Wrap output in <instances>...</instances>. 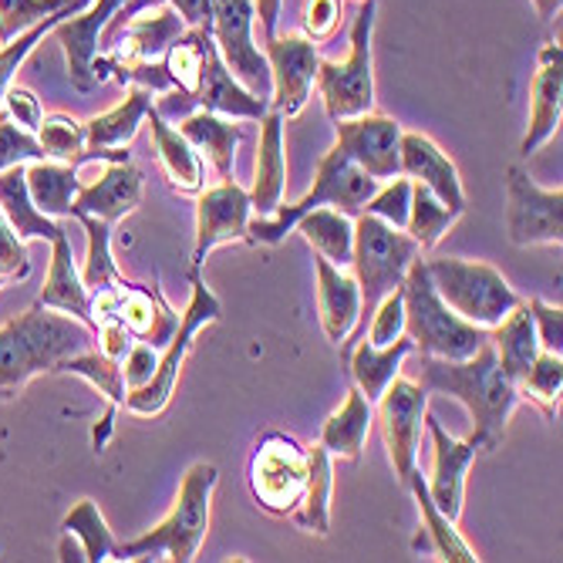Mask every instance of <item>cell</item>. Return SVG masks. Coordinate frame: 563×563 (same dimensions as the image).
<instances>
[{
  "label": "cell",
  "instance_id": "cell-7",
  "mask_svg": "<svg viewBox=\"0 0 563 563\" xmlns=\"http://www.w3.org/2000/svg\"><path fill=\"white\" fill-rule=\"evenodd\" d=\"M426 271L432 277L435 294L459 318L476 328H496L520 303V294L506 284V277L483 261L435 257L426 261Z\"/></svg>",
  "mask_w": 563,
  "mask_h": 563
},
{
  "label": "cell",
  "instance_id": "cell-40",
  "mask_svg": "<svg viewBox=\"0 0 563 563\" xmlns=\"http://www.w3.org/2000/svg\"><path fill=\"white\" fill-rule=\"evenodd\" d=\"M65 533H71L75 540H81L85 550V563H106V560H129L122 543L115 540V533L109 530L106 517H101L98 503L81 499L71 514L65 517Z\"/></svg>",
  "mask_w": 563,
  "mask_h": 563
},
{
  "label": "cell",
  "instance_id": "cell-62",
  "mask_svg": "<svg viewBox=\"0 0 563 563\" xmlns=\"http://www.w3.org/2000/svg\"><path fill=\"white\" fill-rule=\"evenodd\" d=\"M357 4H362V0H357Z\"/></svg>",
  "mask_w": 563,
  "mask_h": 563
},
{
  "label": "cell",
  "instance_id": "cell-54",
  "mask_svg": "<svg viewBox=\"0 0 563 563\" xmlns=\"http://www.w3.org/2000/svg\"><path fill=\"white\" fill-rule=\"evenodd\" d=\"M0 274H4L8 280H24L31 274L24 240L11 230L4 210H0Z\"/></svg>",
  "mask_w": 563,
  "mask_h": 563
},
{
  "label": "cell",
  "instance_id": "cell-39",
  "mask_svg": "<svg viewBox=\"0 0 563 563\" xmlns=\"http://www.w3.org/2000/svg\"><path fill=\"white\" fill-rule=\"evenodd\" d=\"M300 236L314 246L318 257H324L334 267H351V253H354V223L347 220V213L321 207L311 210L297 220Z\"/></svg>",
  "mask_w": 563,
  "mask_h": 563
},
{
  "label": "cell",
  "instance_id": "cell-11",
  "mask_svg": "<svg viewBox=\"0 0 563 563\" xmlns=\"http://www.w3.org/2000/svg\"><path fill=\"white\" fill-rule=\"evenodd\" d=\"M378 405V426L385 435L388 463L395 470V479L401 489H408V479L419 473V449L429 416V391L419 382L391 378V385L382 391Z\"/></svg>",
  "mask_w": 563,
  "mask_h": 563
},
{
  "label": "cell",
  "instance_id": "cell-45",
  "mask_svg": "<svg viewBox=\"0 0 563 563\" xmlns=\"http://www.w3.org/2000/svg\"><path fill=\"white\" fill-rule=\"evenodd\" d=\"M78 8H81V0H68V4H65L62 11L47 14L44 21H37L34 27H27V31H24V34H18L14 41L0 44V101H4V91L11 88V81H14L18 68L27 62V55L34 51V44H37V41H44L51 27H55L58 21H65V18H71Z\"/></svg>",
  "mask_w": 563,
  "mask_h": 563
},
{
  "label": "cell",
  "instance_id": "cell-48",
  "mask_svg": "<svg viewBox=\"0 0 563 563\" xmlns=\"http://www.w3.org/2000/svg\"><path fill=\"white\" fill-rule=\"evenodd\" d=\"M47 152L37 142L34 132L21 129L18 122H11L4 112H0V173L11 166H27V163H44Z\"/></svg>",
  "mask_w": 563,
  "mask_h": 563
},
{
  "label": "cell",
  "instance_id": "cell-4",
  "mask_svg": "<svg viewBox=\"0 0 563 563\" xmlns=\"http://www.w3.org/2000/svg\"><path fill=\"white\" fill-rule=\"evenodd\" d=\"M217 466L213 463H196L179 486V496L166 520L152 527L148 533L125 540L122 550L129 560H173V563H189L196 560L202 540L210 533V503L217 489Z\"/></svg>",
  "mask_w": 563,
  "mask_h": 563
},
{
  "label": "cell",
  "instance_id": "cell-32",
  "mask_svg": "<svg viewBox=\"0 0 563 563\" xmlns=\"http://www.w3.org/2000/svg\"><path fill=\"white\" fill-rule=\"evenodd\" d=\"M412 493L416 503H419V517H422V527H419V537L412 540V550H435L442 560L449 563H476V550L463 540V533L455 530V523L442 514V509L432 503L429 496V486H426V476L416 473L408 479V489Z\"/></svg>",
  "mask_w": 563,
  "mask_h": 563
},
{
  "label": "cell",
  "instance_id": "cell-27",
  "mask_svg": "<svg viewBox=\"0 0 563 563\" xmlns=\"http://www.w3.org/2000/svg\"><path fill=\"white\" fill-rule=\"evenodd\" d=\"M318 271V314H321V331L331 344H341L362 314V290H357L354 274L344 267L328 264L324 257H314Z\"/></svg>",
  "mask_w": 563,
  "mask_h": 563
},
{
  "label": "cell",
  "instance_id": "cell-29",
  "mask_svg": "<svg viewBox=\"0 0 563 563\" xmlns=\"http://www.w3.org/2000/svg\"><path fill=\"white\" fill-rule=\"evenodd\" d=\"M408 354H416V341L408 334L395 338L385 347H375L372 341H357L344 357V368L351 375V385L362 388V395L375 405L382 398V391L391 385V378L401 372Z\"/></svg>",
  "mask_w": 563,
  "mask_h": 563
},
{
  "label": "cell",
  "instance_id": "cell-18",
  "mask_svg": "<svg viewBox=\"0 0 563 563\" xmlns=\"http://www.w3.org/2000/svg\"><path fill=\"white\" fill-rule=\"evenodd\" d=\"M426 429L432 435V476L426 479L429 496L452 523H459L466 506V476L479 449L470 439H452L435 416H426Z\"/></svg>",
  "mask_w": 563,
  "mask_h": 563
},
{
  "label": "cell",
  "instance_id": "cell-23",
  "mask_svg": "<svg viewBox=\"0 0 563 563\" xmlns=\"http://www.w3.org/2000/svg\"><path fill=\"white\" fill-rule=\"evenodd\" d=\"M142 202V173L132 163H109L95 183L81 186L71 202V220L95 217L106 223H119L139 210Z\"/></svg>",
  "mask_w": 563,
  "mask_h": 563
},
{
  "label": "cell",
  "instance_id": "cell-3",
  "mask_svg": "<svg viewBox=\"0 0 563 563\" xmlns=\"http://www.w3.org/2000/svg\"><path fill=\"white\" fill-rule=\"evenodd\" d=\"M419 243L408 236L405 230L372 217V213H357L354 220V253H351V271L357 280V290H362V314H357L354 331L341 341V357H347V351L365 341L368 321L375 314V307L401 287L408 267L419 257Z\"/></svg>",
  "mask_w": 563,
  "mask_h": 563
},
{
  "label": "cell",
  "instance_id": "cell-22",
  "mask_svg": "<svg viewBox=\"0 0 563 563\" xmlns=\"http://www.w3.org/2000/svg\"><path fill=\"white\" fill-rule=\"evenodd\" d=\"M55 375H78L85 378L101 398H106V416L95 426L91 432V445L95 452H106L112 432H115V419H119V408L125 405V395H129V385H125V372H122V362L115 357L101 354L98 347H88V351H78V354H68L65 362L58 365Z\"/></svg>",
  "mask_w": 563,
  "mask_h": 563
},
{
  "label": "cell",
  "instance_id": "cell-17",
  "mask_svg": "<svg viewBox=\"0 0 563 563\" xmlns=\"http://www.w3.org/2000/svg\"><path fill=\"white\" fill-rule=\"evenodd\" d=\"M264 58L271 65V109H277L284 119H294L311 101V88L318 78V44L307 37H267Z\"/></svg>",
  "mask_w": 563,
  "mask_h": 563
},
{
  "label": "cell",
  "instance_id": "cell-26",
  "mask_svg": "<svg viewBox=\"0 0 563 563\" xmlns=\"http://www.w3.org/2000/svg\"><path fill=\"white\" fill-rule=\"evenodd\" d=\"M115 321L125 324V331L135 341H145L152 347H166L169 338L179 328V314L173 311V303L163 297V290L152 284H125L119 294V307H115Z\"/></svg>",
  "mask_w": 563,
  "mask_h": 563
},
{
  "label": "cell",
  "instance_id": "cell-57",
  "mask_svg": "<svg viewBox=\"0 0 563 563\" xmlns=\"http://www.w3.org/2000/svg\"><path fill=\"white\" fill-rule=\"evenodd\" d=\"M166 4L186 21V27H210L213 0H166Z\"/></svg>",
  "mask_w": 563,
  "mask_h": 563
},
{
  "label": "cell",
  "instance_id": "cell-44",
  "mask_svg": "<svg viewBox=\"0 0 563 563\" xmlns=\"http://www.w3.org/2000/svg\"><path fill=\"white\" fill-rule=\"evenodd\" d=\"M520 398H530L533 405H540L547 416L560 412V391H563V357L540 351L533 357V365L523 372V378L517 382Z\"/></svg>",
  "mask_w": 563,
  "mask_h": 563
},
{
  "label": "cell",
  "instance_id": "cell-16",
  "mask_svg": "<svg viewBox=\"0 0 563 563\" xmlns=\"http://www.w3.org/2000/svg\"><path fill=\"white\" fill-rule=\"evenodd\" d=\"M142 14H145V11H142ZM183 31H186V21H183L169 4H163L156 14H152V8H148L145 18H132V21L119 31L115 44L106 51V55H98V58H95V65H91L95 81H109V78H115V75H119L122 68H129V65H142V62H156V58H163V55H166V47H169Z\"/></svg>",
  "mask_w": 563,
  "mask_h": 563
},
{
  "label": "cell",
  "instance_id": "cell-1",
  "mask_svg": "<svg viewBox=\"0 0 563 563\" xmlns=\"http://www.w3.org/2000/svg\"><path fill=\"white\" fill-rule=\"evenodd\" d=\"M419 385L426 391L452 395L473 419L470 442L476 449H496L506 435V426L514 419L520 398L517 382H509L496 362V351L486 341L476 354L463 362H445V357L422 354L419 357Z\"/></svg>",
  "mask_w": 563,
  "mask_h": 563
},
{
  "label": "cell",
  "instance_id": "cell-41",
  "mask_svg": "<svg viewBox=\"0 0 563 563\" xmlns=\"http://www.w3.org/2000/svg\"><path fill=\"white\" fill-rule=\"evenodd\" d=\"M210 27H186L163 55L166 75L176 91L196 98L199 81H202V58H207V44H210Z\"/></svg>",
  "mask_w": 563,
  "mask_h": 563
},
{
  "label": "cell",
  "instance_id": "cell-15",
  "mask_svg": "<svg viewBox=\"0 0 563 563\" xmlns=\"http://www.w3.org/2000/svg\"><path fill=\"white\" fill-rule=\"evenodd\" d=\"M334 145L372 179L388 183L401 176V125L395 119L365 112L357 119L334 122Z\"/></svg>",
  "mask_w": 563,
  "mask_h": 563
},
{
  "label": "cell",
  "instance_id": "cell-36",
  "mask_svg": "<svg viewBox=\"0 0 563 563\" xmlns=\"http://www.w3.org/2000/svg\"><path fill=\"white\" fill-rule=\"evenodd\" d=\"M0 210H4L11 230L21 240H55L58 233H65L68 227L62 220L44 217L27 192V179H24V166H11L0 173Z\"/></svg>",
  "mask_w": 563,
  "mask_h": 563
},
{
  "label": "cell",
  "instance_id": "cell-42",
  "mask_svg": "<svg viewBox=\"0 0 563 563\" xmlns=\"http://www.w3.org/2000/svg\"><path fill=\"white\" fill-rule=\"evenodd\" d=\"M78 223H81V230L88 236V257H85V267H81V280H85L88 294L125 284V277H122V271L115 267V257H112V223L95 220V217H78Z\"/></svg>",
  "mask_w": 563,
  "mask_h": 563
},
{
  "label": "cell",
  "instance_id": "cell-8",
  "mask_svg": "<svg viewBox=\"0 0 563 563\" xmlns=\"http://www.w3.org/2000/svg\"><path fill=\"white\" fill-rule=\"evenodd\" d=\"M372 31H375V0L357 4L351 24V55L344 62L318 65V88L331 122L357 119L375 109V68H372Z\"/></svg>",
  "mask_w": 563,
  "mask_h": 563
},
{
  "label": "cell",
  "instance_id": "cell-37",
  "mask_svg": "<svg viewBox=\"0 0 563 563\" xmlns=\"http://www.w3.org/2000/svg\"><path fill=\"white\" fill-rule=\"evenodd\" d=\"M307 489L300 506L290 514V520L307 530V533H318L328 537L331 530V493H334V466H331V452L324 445L307 449Z\"/></svg>",
  "mask_w": 563,
  "mask_h": 563
},
{
  "label": "cell",
  "instance_id": "cell-30",
  "mask_svg": "<svg viewBox=\"0 0 563 563\" xmlns=\"http://www.w3.org/2000/svg\"><path fill=\"white\" fill-rule=\"evenodd\" d=\"M145 122L152 129V145H156V156H159V166H163L169 186L183 196H199L202 186H207V166H202V156L156 109H148Z\"/></svg>",
  "mask_w": 563,
  "mask_h": 563
},
{
  "label": "cell",
  "instance_id": "cell-21",
  "mask_svg": "<svg viewBox=\"0 0 563 563\" xmlns=\"http://www.w3.org/2000/svg\"><path fill=\"white\" fill-rule=\"evenodd\" d=\"M401 176L432 189L459 217L466 213L470 202H466V189H463V179H459V169L429 135L401 132Z\"/></svg>",
  "mask_w": 563,
  "mask_h": 563
},
{
  "label": "cell",
  "instance_id": "cell-49",
  "mask_svg": "<svg viewBox=\"0 0 563 563\" xmlns=\"http://www.w3.org/2000/svg\"><path fill=\"white\" fill-rule=\"evenodd\" d=\"M408 207H412V179H388L385 186L375 189V196L365 202L362 213H372L398 230H405L408 223Z\"/></svg>",
  "mask_w": 563,
  "mask_h": 563
},
{
  "label": "cell",
  "instance_id": "cell-33",
  "mask_svg": "<svg viewBox=\"0 0 563 563\" xmlns=\"http://www.w3.org/2000/svg\"><path fill=\"white\" fill-rule=\"evenodd\" d=\"M372 419H375V405L362 395V388L351 385L344 405L338 408V412H331L328 422L321 426L318 445H324L338 459L357 463V459H362V452H365L368 432H372Z\"/></svg>",
  "mask_w": 563,
  "mask_h": 563
},
{
  "label": "cell",
  "instance_id": "cell-9",
  "mask_svg": "<svg viewBox=\"0 0 563 563\" xmlns=\"http://www.w3.org/2000/svg\"><path fill=\"white\" fill-rule=\"evenodd\" d=\"M220 318H223V303H220V297H217L207 284H202L199 277H192L189 303H186V311L179 314L176 334H173L169 344L159 351V365H156V372H152V378H148L142 388H135V391L125 395V405H122V408H129V412H135V416H145V419L159 416L163 408L169 405L173 391H176L183 362H186L189 351H192L196 334H199L202 328H207V324H217Z\"/></svg>",
  "mask_w": 563,
  "mask_h": 563
},
{
  "label": "cell",
  "instance_id": "cell-53",
  "mask_svg": "<svg viewBox=\"0 0 563 563\" xmlns=\"http://www.w3.org/2000/svg\"><path fill=\"white\" fill-rule=\"evenodd\" d=\"M0 112H4L11 122H18L21 129L27 132H37L41 119H44V109H41V98L24 88V85H11L4 91V101H0Z\"/></svg>",
  "mask_w": 563,
  "mask_h": 563
},
{
  "label": "cell",
  "instance_id": "cell-31",
  "mask_svg": "<svg viewBox=\"0 0 563 563\" xmlns=\"http://www.w3.org/2000/svg\"><path fill=\"white\" fill-rule=\"evenodd\" d=\"M179 135L199 152V156L210 159L220 183L233 179L236 148H240V139H243V132H240V125H233V119L213 115L207 109H196L186 119H179Z\"/></svg>",
  "mask_w": 563,
  "mask_h": 563
},
{
  "label": "cell",
  "instance_id": "cell-47",
  "mask_svg": "<svg viewBox=\"0 0 563 563\" xmlns=\"http://www.w3.org/2000/svg\"><path fill=\"white\" fill-rule=\"evenodd\" d=\"M68 0H0V44L14 41L47 14H55Z\"/></svg>",
  "mask_w": 563,
  "mask_h": 563
},
{
  "label": "cell",
  "instance_id": "cell-10",
  "mask_svg": "<svg viewBox=\"0 0 563 563\" xmlns=\"http://www.w3.org/2000/svg\"><path fill=\"white\" fill-rule=\"evenodd\" d=\"M307 470H311L307 466V449L297 439L284 432H267L253 445L246 466V486L253 503L271 517H290L303 499Z\"/></svg>",
  "mask_w": 563,
  "mask_h": 563
},
{
  "label": "cell",
  "instance_id": "cell-61",
  "mask_svg": "<svg viewBox=\"0 0 563 563\" xmlns=\"http://www.w3.org/2000/svg\"><path fill=\"white\" fill-rule=\"evenodd\" d=\"M4 284H8V277H4V274H0V287H4Z\"/></svg>",
  "mask_w": 563,
  "mask_h": 563
},
{
  "label": "cell",
  "instance_id": "cell-19",
  "mask_svg": "<svg viewBox=\"0 0 563 563\" xmlns=\"http://www.w3.org/2000/svg\"><path fill=\"white\" fill-rule=\"evenodd\" d=\"M563 115V47L547 41L530 85V125L520 142V156H533L540 145L553 139Z\"/></svg>",
  "mask_w": 563,
  "mask_h": 563
},
{
  "label": "cell",
  "instance_id": "cell-51",
  "mask_svg": "<svg viewBox=\"0 0 563 563\" xmlns=\"http://www.w3.org/2000/svg\"><path fill=\"white\" fill-rule=\"evenodd\" d=\"M341 11H344L341 0H303V8H300L303 37L314 44L331 41L341 27Z\"/></svg>",
  "mask_w": 563,
  "mask_h": 563
},
{
  "label": "cell",
  "instance_id": "cell-59",
  "mask_svg": "<svg viewBox=\"0 0 563 563\" xmlns=\"http://www.w3.org/2000/svg\"><path fill=\"white\" fill-rule=\"evenodd\" d=\"M58 560H65V563H85V550L75 543L71 533H65V540H62V547H58Z\"/></svg>",
  "mask_w": 563,
  "mask_h": 563
},
{
  "label": "cell",
  "instance_id": "cell-13",
  "mask_svg": "<svg viewBox=\"0 0 563 563\" xmlns=\"http://www.w3.org/2000/svg\"><path fill=\"white\" fill-rule=\"evenodd\" d=\"M506 233L514 246H560L563 189L537 186L520 166L506 169Z\"/></svg>",
  "mask_w": 563,
  "mask_h": 563
},
{
  "label": "cell",
  "instance_id": "cell-56",
  "mask_svg": "<svg viewBox=\"0 0 563 563\" xmlns=\"http://www.w3.org/2000/svg\"><path fill=\"white\" fill-rule=\"evenodd\" d=\"M95 338H98V351L101 354H109V357H115V362H122V357L129 354V347L135 344V338L125 331V324H119V321H101L98 328H95Z\"/></svg>",
  "mask_w": 563,
  "mask_h": 563
},
{
  "label": "cell",
  "instance_id": "cell-50",
  "mask_svg": "<svg viewBox=\"0 0 563 563\" xmlns=\"http://www.w3.org/2000/svg\"><path fill=\"white\" fill-rule=\"evenodd\" d=\"M401 334H405V300H401V287H398L375 307L368 331H365V341H372L375 347H385Z\"/></svg>",
  "mask_w": 563,
  "mask_h": 563
},
{
  "label": "cell",
  "instance_id": "cell-60",
  "mask_svg": "<svg viewBox=\"0 0 563 563\" xmlns=\"http://www.w3.org/2000/svg\"><path fill=\"white\" fill-rule=\"evenodd\" d=\"M533 4H537V14H540L543 21H550V18H556V14H560L563 0H533Z\"/></svg>",
  "mask_w": 563,
  "mask_h": 563
},
{
  "label": "cell",
  "instance_id": "cell-14",
  "mask_svg": "<svg viewBox=\"0 0 563 563\" xmlns=\"http://www.w3.org/2000/svg\"><path fill=\"white\" fill-rule=\"evenodd\" d=\"M250 192L233 179L202 189L196 199V246H192V267L189 277H199L207 253L220 243H250Z\"/></svg>",
  "mask_w": 563,
  "mask_h": 563
},
{
  "label": "cell",
  "instance_id": "cell-25",
  "mask_svg": "<svg viewBox=\"0 0 563 563\" xmlns=\"http://www.w3.org/2000/svg\"><path fill=\"white\" fill-rule=\"evenodd\" d=\"M41 307H51V311H62V314H71L78 318L85 328H91L95 334V318H91V294L81 280V271L75 267V253H71V236L68 230L58 233L51 240V267H47V277H44V287L37 294Z\"/></svg>",
  "mask_w": 563,
  "mask_h": 563
},
{
  "label": "cell",
  "instance_id": "cell-52",
  "mask_svg": "<svg viewBox=\"0 0 563 563\" xmlns=\"http://www.w3.org/2000/svg\"><path fill=\"white\" fill-rule=\"evenodd\" d=\"M527 311L533 318V328H537V341H540V351H550V354H560L563 351V311L540 297H530L523 300Z\"/></svg>",
  "mask_w": 563,
  "mask_h": 563
},
{
  "label": "cell",
  "instance_id": "cell-24",
  "mask_svg": "<svg viewBox=\"0 0 563 563\" xmlns=\"http://www.w3.org/2000/svg\"><path fill=\"white\" fill-rule=\"evenodd\" d=\"M196 109H207L213 115H223V119H253L261 122L267 112H271V98H261L246 91L223 65L220 51L210 37L207 44V58H202V81H199V91H196Z\"/></svg>",
  "mask_w": 563,
  "mask_h": 563
},
{
  "label": "cell",
  "instance_id": "cell-6",
  "mask_svg": "<svg viewBox=\"0 0 563 563\" xmlns=\"http://www.w3.org/2000/svg\"><path fill=\"white\" fill-rule=\"evenodd\" d=\"M382 183L372 179L368 173L357 169L344 152L334 145L331 152H324V159L318 163V176H314V189L307 192L303 199H297L294 207H280L271 213V217H257L250 220V243H267V246H277L303 213L311 210H321V207H334L347 217H357L365 210V202L375 196Z\"/></svg>",
  "mask_w": 563,
  "mask_h": 563
},
{
  "label": "cell",
  "instance_id": "cell-55",
  "mask_svg": "<svg viewBox=\"0 0 563 563\" xmlns=\"http://www.w3.org/2000/svg\"><path fill=\"white\" fill-rule=\"evenodd\" d=\"M156 365H159V347H152V344H145V341H135V344L129 347V354L122 357V372H125L129 391L142 388V385L152 378V372H156Z\"/></svg>",
  "mask_w": 563,
  "mask_h": 563
},
{
  "label": "cell",
  "instance_id": "cell-38",
  "mask_svg": "<svg viewBox=\"0 0 563 563\" xmlns=\"http://www.w3.org/2000/svg\"><path fill=\"white\" fill-rule=\"evenodd\" d=\"M148 109H152V91L132 85L125 101H119L112 112L85 122V132H88L85 148H125L135 139V132L145 125Z\"/></svg>",
  "mask_w": 563,
  "mask_h": 563
},
{
  "label": "cell",
  "instance_id": "cell-46",
  "mask_svg": "<svg viewBox=\"0 0 563 563\" xmlns=\"http://www.w3.org/2000/svg\"><path fill=\"white\" fill-rule=\"evenodd\" d=\"M37 142L44 145L47 159L55 163H71L78 166V156L85 152V142H88V132L78 119L71 115H44L41 125H37Z\"/></svg>",
  "mask_w": 563,
  "mask_h": 563
},
{
  "label": "cell",
  "instance_id": "cell-58",
  "mask_svg": "<svg viewBox=\"0 0 563 563\" xmlns=\"http://www.w3.org/2000/svg\"><path fill=\"white\" fill-rule=\"evenodd\" d=\"M280 4L284 0H253V11L261 18V27L267 37H277V18H280Z\"/></svg>",
  "mask_w": 563,
  "mask_h": 563
},
{
  "label": "cell",
  "instance_id": "cell-2",
  "mask_svg": "<svg viewBox=\"0 0 563 563\" xmlns=\"http://www.w3.org/2000/svg\"><path fill=\"white\" fill-rule=\"evenodd\" d=\"M91 341V328L78 318L41 303L27 307L0 328V401H11L37 375H55L68 354L88 351Z\"/></svg>",
  "mask_w": 563,
  "mask_h": 563
},
{
  "label": "cell",
  "instance_id": "cell-34",
  "mask_svg": "<svg viewBox=\"0 0 563 563\" xmlns=\"http://www.w3.org/2000/svg\"><path fill=\"white\" fill-rule=\"evenodd\" d=\"M489 344L496 351V362H499L503 375L509 382H520L523 372L533 365V357L540 354L537 328H533V318L523 300L496 328H489Z\"/></svg>",
  "mask_w": 563,
  "mask_h": 563
},
{
  "label": "cell",
  "instance_id": "cell-28",
  "mask_svg": "<svg viewBox=\"0 0 563 563\" xmlns=\"http://www.w3.org/2000/svg\"><path fill=\"white\" fill-rule=\"evenodd\" d=\"M287 186V159H284V115L271 109L261 119V152H257V173H253L250 207L257 217H271L284 202Z\"/></svg>",
  "mask_w": 563,
  "mask_h": 563
},
{
  "label": "cell",
  "instance_id": "cell-43",
  "mask_svg": "<svg viewBox=\"0 0 563 563\" xmlns=\"http://www.w3.org/2000/svg\"><path fill=\"white\" fill-rule=\"evenodd\" d=\"M455 220H459V213L449 210L432 189H426L422 183H412V207H408L405 233L419 243V250H435Z\"/></svg>",
  "mask_w": 563,
  "mask_h": 563
},
{
  "label": "cell",
  "instance_id": "cell-5",
  "mask_svg": "<svg viewBox=\"0 0 563 563\" xmlns=\"http://www.w3.org/2000/svg\"><path fill=\"white\" fill-rule=\"evenodd\" d=\"M401 300H405V334L416 341L419 354L445 357V362H463V357L476 354L489 341L486 328L463 321L435 294L426 261L419 257L412 261V267H408L401 280Z\"/></svg>",
  "mask_w": 563,
  "mask_h": 563
},
{
  "label": "cell",
  "instance_id": "cell-35",
  "mask_svg": "<svg viewBox=\"0 0 563 563\" xmlns=\"http://www.w3.org/2000/svg\"><path fill=\"white\" fill-rule=\"evenodd\" d=\"M24 179H27V192L31 202L51 220H71V202L78 196V189L85 186L78 179V166L71 163H27L24 166Z\"/></svg>",
  "mask_w": 563,
  "mask_h": 563
},
{
  "label": "cell",
  "instance_id": "cell-12",
  "mask_svg": "<svg viewBox=\"0 0 563 563\" xmlns=\"http://www.w3.org/2000/svg\"><path fill=\"white\" fill-rule=\"evenodd\" d=\"M253 0H213V18H210V34L220 51L227 71L253 95L271 98L274 81H271V65L264 51L253 44Z\"/></svg>",
  "mask_w": 563,
  "mask_h": 563
},
{
  "label": "cell",
  "instance_id": "cell-20",
  "mask_svg": "<svg viewBox=\"0 0 563 563\" xmlns=\"http://www.w3.org/2000/svg\"><path fill=\"white\" fill-rule=\"evenodd\" d=\"M125 4V0H95V4L81 14V18H65L51 27L55 41L65 47V65H68V78L78 91H91L95 81V58H98V37L106 31V24L115 18V11Z\"/></svg>",
  "mask_w": 563,
  "mask_h": 563
}]
</instances>
